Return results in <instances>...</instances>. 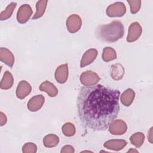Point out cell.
<instances>
[{
    "mask_svg": "<svg viewBox=\"0 0 153 153\" xmlns=\"http://www.w3.org/2000/svg\"><path fill=\"white\" fill-rule=\"evenodd\" d=\"M120 95L119 90L100 84L81 87L77 108L82 125L93 130H106L118 114Z\"/></svg>",
    "mask_w": 153,
    "mask_h": 153,
    "instance_id": "obj_1",
    "label": "cell"
},
{
    "mask_svg": "<svg viewBox=\"0 0 153 153\" xmlns=\"http://www.w3.org/2000/svg\"><path fill=\"white\" fill-rule=\"evenodd\" d=\"M124 33V26L119 20H114L108 24L100 25L96 32V36L99 40L108 43L117 41L123 36Z\"/></svg>",
    "mask_w": 153,
    "mask_h": 153,
    "instance_id": "obj_2",
    "label": "cell"
},
{
    "mask_svg": "<svg viewBox=\"0 0 153 153\" xmlns=\"http://www.w3.org/2000/svg\"><path fill=\"white\" fill-rule=\"evenodd\" d=\"M79 80L85 87H90L96 85L100 81V77L92 71H86L81 74Z\"/></svg>",
    "mask_w": 153,
    "mask_h": 153,
    "instance_id": "obj_3",
    "label": "cell"
},
{
    "mask_svg": "<svg viewBox=\"0 0 153 153\" xmlns=\"http://www.w3.org/2000/svg\"><path fill=\"white\" fill-rule=\"evenodd\" d=\"M126 12V7L123 2H117L108 7L106 13L110 17H122Z\"/></svg>",
    "mask_w": 153,
    "mask_h": 153,
    "instance_id": "obj_4",
    "label": "cell"
},
{
    "mask_svg": "<svg viewBox=\"0 0 153 153\" xmlns=\"http://www.w3.org/2000/svg\"><path fill=\"white\" fill-rule=\"evenodd\" d=\"M66 25L68 30L72 33L78 32L82 26V20L79 16L76 14H72L66 20Z\"/></svg>",
    "mask_w": 153,
    "mask_h": 153,
    "instance_id": "obj_5",
    "label": "cell"
},
{
    "mask_svg": "<svg viewBox=\"0 0 153 153\" xmlns=\"http://www.w3.org/2000/svg\"><path fill=\"white\" fill-rule=\"evenodd\" d=\"M108 127L109 131L113 135H122L127 130L126 122L122 120H114Z\"/></svg>",
    "mask_w": 153,
    "mask_h": 153,
    "instance_id": "obj_6",
    "label": "cell"
},
{
    "mask_svg": "<svg viewBox=\"0 0 153 153\" xmlns=\"http://www.w3.org/2000/svg\"><path fill=\"white\" fill-rule=\"evenodd\" d=\"M32 14V10L31 7L28 4L22 5L17 13V20L19 23L23 24L26 23Z\"/></svg>",
    "mask_w": 153,
    "mask_h": 153,
    "instance_id": "obj_7",
    "label": "cell"
},
{
    "mask_svg": "<svg viewBox=\"0 0 153 153\" xmlns=\"http://www.w3.org/2000/svg\"><path fill=\"white\" fill-rule=\"evenodd\" d=\"M142 32V28L139 23L137 22L132 23L128 27L127 41L128 42H133L136 41L140 36Z\"/></svg>",
    "mask_w": 153,
    "mask_h": 153,
    "instance_id": "obj_8",
    "label": "cell"
},
{
    "mask_svg": "<svg viewBox=\"0 0 153 153\" xmlns=\"http://www.w3.org/2000/svg\"><path fill=\"white\" fill-rule=\"evenodd\" d=\"M45 99L42 94L34 96L27 102V109L31 112H36L39 110L44 103Z\"/></svg>",
    "mask_w": 153,
    "mask_h": 153,
    "instance_id": "obj_9",
    "label": "cell"
},
{
    "mask_svg": "<svg viewBox=\"0 0 153 153\" xmlns=\"http://www.w3.org/2000/svg\"><path fill=\"white\" fill-rule=\"evenodd\" d=\"M32 90L30 84L25 80L21 81L16 89V96L19 99H23L27 97Z\"/></svg>",
    "mask_w": 153,
    "mask_h": 153,
    "instance_id": "obj_10",
    "label": "cell"
},
{
    "mask_svg": "<svg viewBox=\"0 0 153 153\" xmlns=\"http://www.w3.org/2000/svg\"><path fill=\"white\" fill-rule=\"evenodd\" d=\"M68 66L67 63L59 66L54 74L56 80L60 84L66 82L68 78Z\"/></svg>",
    "mask_w": 153,
    "mask_h": 153,
    "instance_id": "obj_11",
    "label": "cell"
},
{
    "mask_svg": "<svg viewBox=\"0 0 153 153\" xmlns=\"http://www.w3.org/2000/svg\"><path fill=\"white\" fill-rule=\"evenodd\" d=\"M98 54L97 50L94 48H90L87 50L83 54L80 62V67L84 68L91 64L96 58Z\"/></svg>",
    "mask_w": 153,
    "mask_h": 153,
    "instance_id": "obj_12",
    "label": "cell"
},
{
    "mask_svg": "<svg viewBox=\"0 0 153 153\" xmlns=\"http://www.w3.org/2000/svg\"><path fill=\"white\" fill-rule=\"evenodd\" d=\"M0 60L10 68H12L14 63V55L7 48L1 47L0 48Z\"/></svg>",
    "mask_w": 153,
    "mask_h": 153,
    "instance_id": "obj_13",
    "label": "cell"
},
{
    "mask_svg": "<svg viewBox=\"0 0 153 153\" xmlns=\"http://www.w3.org/2000/svg\"><path fill=\"white\" fill-rule=\"evenodd\" d=\"M127 144V142L123 139H112L105 142L103 146L108 149L120 151L123 149Z\"/></svg>",
    "mask_w": 153,
    "mask_h": 153,
    "instance_id": "obj_14",
    "label": "cell"
},
{
    "mask_svg": "<svg viewBox=\"0 0 153 153\" xmlns=\"http://www.w3.org/2000/svg\"><path fill=\"white\" fill-rule=\"evenodd\" d=\"M125 73V70L123 65L120 63H115L111 66L110 69V75L111 78L115 80L118 81L123 78Z\"/></svg>",
    "mask_w": 153,
    "mask_h": 153,
    "instance_id": "obj_15",
    "label": "cell"
},
{
    "mask_svg": "<svg viewBox=\"0 0 153 153\" xmlns=\"http://www.w3.org/2000/svg\"><path fill=\"white\" fill-rule=\"evenodd\" d=\"M40 91H44L48 94L50 97H53L57 95L58 90L56 86L49 81H45L39 85Z\"/></svg>",
    "mask_w": 153,
    "mask_h": 153,
    "instance_id": "obj_16",
    "label": "cell"
},
{
    "mask_svg": "<svg viewBox=\"0 0 153 153\" xmlns=\"http://www.w3.org/2000/svg\"><path fill=\"white\" fill-rule=\"evenodd\" d=\"M135 97V93L131 88H127L124 91L121 97L120 100L123 105L126 106H129L134 100Z\"/></svg>",
    "mask_w": 153,
    "mask_h": 153,
    "instance_id": "obj_17",
    "label": "cell"
},
{
    "mask_svg": "<svg viewBox=\"0 0 153 153\" xmlns=\"http://www.w3.org/2000/svg\"><path fill=\"white\" fill-rule=\"evenodd\" d=\"M14 78L11 73L8 71L4 74L3 77L0 83V87L2 90H8L13 85Z\"/></svg>",
    "mask_w": 153,
    "mask_h": 153,
    "instance_id": "obj_18",
    "label": "cell"
},
{
    "mask_svg": "<svg viewBox=\"0 0 153 153\" xmlns=\"http://www.w3.org/2000/svg\"><path fill=\"white\" fill-rule=\"evenodd\" d=\"M48 3L47 0H41L39 1L36 4V13L32 17L33 20L38 19L41 17L45 11L47 5Z\"/></svg>",
    "mask_w": 153,
    "mask_h": 153,
    "instance_id": "obj_19",
    "label": "cell"
},
{
    "mask_svg": "<svg viewBox=\"0 0 153 153\" xmlns=\"http://www.w3.org/2000/svg\"><path fill=\"white\" fill-rule=\"evenodd\" d=\"M59 142V137L54 134H48L43 139L44 145L47 148L56 146Z\"/></svg>",
    "mask_w": 153,
    "mask_h": 153,
    "instance_id": "obj_20",
    "label": "cell"
},
{
    "mask_svg": "<svg viewBox=\"0 0 153 153\" xmlns=\"http://www.w3.org/2000/svg\"><path fill=\"white\" fill-rule=\"evenodd\" d=\"M102 57L105 62H108L117 58V53L112 47H106L103 50Z\"/></svg>",
    "mask_w": 153,
    "mask_h": 153,
    "instance_id": "obj_21",
    "label": "cell"
},
{
    "mask_svg": "<svg viewBox=\"0 0 153 153\" xmlns=\"http://www.w3.org/2000/svg\"><path fill=\"white\" fill-rule=\"evenodd\" d=\"M130 142L136 148H140L145 140V135L142 132H137L132 134L130 137Z\"/></svg>",
    "mask_w": 153,
    "mask_h": 153,
    "instance_id": "obj_22",
    "label": "cell"
},
{
    "mask_svg": "<svg viewBox=\"0 0 153 153\" xmlns=\"http://www.w3.org/2000/svg\"><path fill=\"white\" fill-rule=\"evenodd\" d=\"M17 5L16 2H11L8 6L6 7L5 10L2 11L0 14V20H5L8 19L13 14L14 10L15 9Z\"/></svg>",
    "mask_w": 153,
    "mask_h": 153,
    "instance_id": "obj_23",
    "label": "cell"
},
{
    "mask_svg": "<svg viewBox=\"0 0 153 153\" xmlns=\"http://www.w3.org/2000/svg\"><path fill=\"white\" fill-rule=\"evenodd\" d=\"M62 131L65 136L67 137H71L75 134L76 129L75 127L72 123L68 122L63 125Z\"/></svg>",
    "mask_w": 153,
    "mask_h": 153,
    "instance_id": "obj_24",
    "label": "cell"
},
{
    "mask_svg": "<svg viewBox=\"0 0 153 153\" xmlns=\"http://www.w3.org/2000/svg\"><path fill=\"white\" fill-rule=\"evenodd\" d=\"M127 2L130 7V11L132 14H134L137 13L141 6V1L140 0H127Z\"/></svg>",
    "mask_w": 153,
    "mask_h": 153,
    "instance_id": "obj_25",
    "label": "cell"
},
{
    "mask_svg": "<svg viewBox=\"0 0 153 153\" xmlns=\"http://www.w3.org/2000/svg\"><path fill=\"white\" fill-rule=\"evenodd\" d=\"M36 151V145L32 142L26 143L22 147V152L23 153H35Z\"/></svg>",
    "mask_w": 153,
    "mask_h": 153,
    "instance_id": "obj_26",
    "label": "cell"
},
{
    "mask_svg": "<svg viewBox=\"0 0 153 153\" xmlns=\"http://www.w3.org/2000/svg\"><path fill=\"white\" fill-rule=\"evenodd\" d=\"M61 153H74L75 152V149L74 148L73 146H72L71 145H65L64 146L61 151H60Z\"/></svg>",
    "mask_w": 153,
    "mask_h": 153,
    "instance_id": "obj_27",
    "label": "cell"
},
{
    "mask_svg": "<svg viewBox=\"0 0 153 153\" xmlns=\"http://www.w3.org/2000/svg\"><path fill=\"white\" fill-rule=\"evenodd\" d=\"M7 116L2 112H0V126H2L5 125L7 123Z\"/></svg>",
    "mask_w": 153,
    "mask_h": 153,
    "instance_id": "obj_28",
    "label": "cell"
},
{
    "mask_svg": "<svg viewBox=\"0 0 153 153\" xmlns=\"http://www.w3.org/2000/svg\"><path fill=\"white\" fill-rule=\"evenodd\" d=\"M152 128L153 127H151L148 133V139L151 143H152Z\"/></svg>",
    "mask_w": 153,
    "mask_h": 153,
    "instance_id": "obj_29",
    "label": "cell"
},
{
    "mask_svg": "<svg viewBox=\"0 0 153 153\" xmlns=\"http://www.w3.org/2000/svg\"><path fill=\"white\" fill-rule=\"evenodd\" d=\"M137 152V151L136 150V149H130V150L128 151V152Z\"/></svg>",
    "mask_w": 153,
    "mask_h": 153,
    "instance_id": "obj_30",
    "label": "cell"
}]
</instances>
